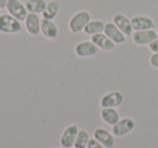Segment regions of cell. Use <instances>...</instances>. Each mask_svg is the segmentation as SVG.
I'll use <instances>...</instances> for the list:
<instances>
[{
    "label": "cell",
    "instance_id": "6da1fadb",
    "mask_svg": "<svg viewBox=\"0 0 158 148\" xmlns=\"http://www.w3.org/2000/svg\"><path fill=\"white\" fill-rule=\"evenodd\" d=\"M91 21V15L87 11H79L75 13L68 21V27L73 34L80 33L85 29L89 22Z\"/></svg>",
    "mask_w": 158,
    "mask_h": 148
},
{
    "label": "cell",
    "instance_id": "7a4b0ae2",
    "mask_svg": "<svg viewBox=\"0 0 158 148\" xmlns=\"http://www.w3.org/2000/svg\"><path fill=\"white\" fill-rule=\"evenodd\" d=\"M22 31L21 21L8 14H0V33L18 34Z\"/></svg>",
    "mask_w": 158,
    "mask_h": 148
},
{
    "label": "cell",
    "instance_id": "3957f363",
    "mask_svg": "<svg viewBox=\"0 0 158 148\" xmlns=\"http://www.w3.org/2000/svg\"><path fill=\"white\" fill-rule=\"evenodd\" d=\"M134 128H135V121L132 118H120V120L115 125L112 126V133L114 134V136L123 137L129 134L130 132H132Z\"/></svg>",
    "mask_w": 158,
    "mask_h": 148
},
{
    "label": "cell",
    "instance_id": "277c9868",
    "mask_svg": "<svg viewBox=\"0 0 158 148\" xmlns=\"http://www.w3.org/2000/svg\"><path fill=\"white\" fill-rule=\"evenodd\" d=\"M123 102V95L120 91H110L105 93L100 100L101 108H116Z\"/></svg>",
    "mask_w": 158,
    "mask_h": 148
},
{
    "label": "cell",
    "instance_id": "5b68a950",
    "mask_svg": "<svg viewBox=\"0 0 158 148\" xmlns=\"http://www.w3.org/2000/svg\"><path fill=\"white\" fill-rule=\"evenodd\" d=\"M74 50L77 56L86 59V57H91L94 56L95 54H98L100 49L91 40H84V41L78 42L75 46Z\"/></svg>",
    "mask_w": 158,
    "mask_h": 148
},
{
    "label": "cell",
    "instance_id": "8992f818",
    "mask_svg": "<svg viewBox=\"0 0 158 148\" xmlns=\"http://www.w3.org/2000/svg\"><path fill=\"white\" fill-rule=\"evenodd\" d=\"M6 9L8 10V13L12 15L13 18H18L19 21H25L28 11L24 3H22L20 0H8L7 7Z\"/></svg>",
    "mask_w": 158,
    "mask_h": 148
},
{
    "label": "cell",
    "instance_id": "52a82bcc",
    "mask_svg": "<svg viewBox=\"0 0 158 148\" xmlns=\"http://www.w3.org/2000/svg\"><path fill=\"white\" fill-rule=\"evenodd\" d=\"M158 38V33L154 29L138 31L132 34V41L138 46H148Z\"/></svg>",
    "mask_w": 158,
    "mask_h": 148
},
{
    "label": "cell",
    "instance_id": "ba28073f",
    "mask_svg": "<svg viewBox=\"0 0 158 148\" xmlns=\"http://www.w3.org/2000/svg\"><path fill=\"white\" fill-rule=\"evenodd\" d=\"M79 132V129L76 124H69L62 132L60 137V144L63 148L74 147L75 141H76L77 134Z\"/></svg>",
    "mask_w": 158,
    "mask_h": 148
},
{
    "label": "cell",
    "instance_id": "9c48e42d",
    "mask_svg": "<svg viewBox=\"0 0 158 148\" xmlns=\"http://www.w3.org/2000/svg\"><path fill=\"white\" fill-rule=\"evenodd\" d=\"M103 33L105 34L115 44L123 43V42L126 41V37H127L113 22L105 23V27H104Z\"/></svg>",
    "mask_w": 158,
    "mask_h": 148
},
{
    "label": "cell",
    "instance_id": "30bf717a",
    "mask_svg": "<svg viewBox=\"0 0 158 148\" xmlns=\"http://www.w3.org/2000/svg\"><path fill=\"white\" fill-rule=\"evenodd\" d=\"M93 137L106 148H114L115 136L112 132L104 128H97L93 132Z\"/></svg>",
    "mask_w": 158,
    "mask_h": 148
},
{
    "label": "cell",
    "instance_id": "8fae6325",
    "mask_svg": "<svg viewBox=\"0 0 158 148\" xmlns=\"http://www.w3.org/2000/svg\"><path fill=\"white\" fill-rule=\"evenodd\" d=\"M25 29L31 36H37L40 34L41 18L36 13H28L25 18Z\"/></svg>",
    "mask_w": 158,
    "mask_h": 148
},
{
    "label": "cell",
    "instance_id": "7c38bea8",
    "mask_svg": "<svg viewBox=\"0 0 158 148\" xmlns=\"http://www.w3.org/2000/svg\"><path fill=\"white\" fill-rule=\"evenodd\" d=\"M40 34H42L44 37H46L47 39H55L59 36L60 31L56 24L53 22V20L42 18L41 26H40Z\"/></svg>",
    "mask_w": 158,
    "mask_h": 148
},
{
    "label": "cell",
    "instance_id": "4fadbf2b",
    "mask_svg": "<svg viewBox=\"0 0 158 148\" xmlns=\"http://www.w3.org/2000/svg\"><path fill=\"white\" fill-rule=\"evenodd\" d=\"M131 24L133 31H146V29H154L155 24L151 18L145 15H136L131 18Z\"/></svg>",
    "mask_w": 158,
    "mask_h": 148
},
{
    "label": "cell",
    "instance_id": "5bb4252c",
    "mask_svg": "<svg viewBox=\"0 0 158 148\" xmlns=\"http://www.w3.org/2000/svg\"><path fill=\"white\" fill-rule=\"evenodd\" d=\"M90 40L100 50H103V51H110L116 46L104 33H99V34H95V35H92Z\"/></svg>",
    "mask_w": 158,
    "mask_h": 148
},
{
    "label": "cell",
    "instance_id": "9a60e30c",
    "mask_svg": "<svg viewBox=\"0 0 158 148\" xmlns=\"http://www.w3.org/2000/svg\"><path fill=\"white\" fill-rule=\"evenodd\" d=\"M113 23H114L126 36L132 35L133 28H132L131 20H129L126 15H123V14H121V13L115 14L114 18H113Z\"/></svg>",
    "mask_w": 158,
    "mask_h": 148
},
{
    "label": "cell",
    "instance_id": "2e32d148",
    "mask_svg": "<svg viewBox=\"0 0 158 148\" xmlns=\"http://www.w3.org/2000/svg\"><path fill=\"white\" fill-rule=\"evenodd\" d=\"M100 116L103 122L110 126L115 125L120 120V115L116 110V108H102L100 111Z\"/></svg>",
    "mask_w": 158,
    "mask_h": 148
},
{
    "label": "cell",
    "instance_id": "e0dca14e",
    "mask_svg": "<svg viewBox=\"0 0 158 148\" xmlns=\"http://www.w3.org/2000/svg\"><path fill=\"white\" fill-rule=\"evenodd\" d=\"M60 10V3L56 0H51L47 2V6L42 12V18L47 20H54L55 16L57 15V12Z\"/></svg>",
    "mask_w": 158,
    "mask_h": 148
},
{
    "label": "cell",
    "instance_id": "ac0fdd59",
    "mask_svg": "<svg viewBox=\"0 0 158 148\" xmlns=\"http://www.w3.org/2000/svg\"><path fill=\"white\" fill-rule=\"evenodd\" d=\"M104 27H105V23L101 20H92L87 24V26L85 27L84 31L86 35L92 36L95 34L103 33Z\"/></svg>",
    "mask_w": 158,
    "mask_h": 148
},
{
    "label": "cell",
    "instance_id": "d6986e66",
    "mask_svg": "<svg viewBox=\"0 0 158 148\" xmlns=\"http://www.w3.org/2000/svg\"><path fill=\"white\" fill-rule=\"evenodd\" d=\"M46 6H47L46 0H27L26 2H25V7H26L28 13H36V14L42 13Z\"/></svg>",
    "mask_w": 158,
    "mask_h": 148
},
{
    "label": "cell",
    "instance_id": "ffe728a7",
    "mask_svg": "<svg viewBox=\"0 0 158 148\" xmlns=\"http://www.w3.org/2000/svg\"><path fill=\"white\" fill-rule=\"evenodd\" d=\"M90 134L88 131L86 130H79L78 134H77L76 141L74 144V148H87L88 143L90 141Z\"/></svg>",
    "mask_w": 158,
    "mask_h": 148
},
{
    "label": "cell",
    "instance_id": "44dd1931",
    "mask_svg": "<svg viewBox=\"0 0 158 148\" xmlns=\"http://www.w3.org/2000/svg\"><path fill=\"white\" fill-rule=\"evenodd\" d=\"M87 148H106V147L102 145L100 142H98L94 137H91L90 141H89V143H88Z\"/></svg>",
    "mask_w": 158,
    "mask_h": 148
},
{
    "label": "cell",
    "instance_id": "7402d4cb",
    "mask_svg": "<svg viewBox=\"0 0 158 148\" xmlns=\"http://www.w3.org/2000/svg\"><path fill=\"white\" fill-rule=\"evenodd\" d=\"M149 64H151L152 67L158 69V52L153 53L151 55V57H149Z\"/></svg>",
    "mask_w": 158,
    "mask_h": 148
},
{
    "label": "cell",
    "instance_id": "603a6c76",
    "mask_svg": "<svg viewBox=\"0 0 158 148\" xmlns=\"http://www.w3.org/2000/svg\"><path fill=\"white\" fill-rule=\"evenodd\" d=\"M148 49L152 51L153 53H156L158 52V38L156 40H154L152 43L148 44Z\"/></svg>",
    "mask_w": 158,
    "mask_h": 148
},
{
    "label": "cell",
    "instance_id": "cb8c5ba5",
    "mask_svg": "<svg viewBox=\"0 0 158 148\" xmlns=\"http://www.w3.org/2000/svg\"><path fill=\"white\" fill-rule=\"evenodd\" d=\"M8 0H0V9H6Z\"/></svg>",
    "mask_w": 158,
    "mask_h": 148
},
{
    "label": "cell",
    "instance_id": "d4e9b609",
    "mask_svg": "<svg viewBox=\"0 0 158 148\" xmlns=\"http://www.w3.org/2000/svg\"><path fill=\"white\" fill-rule=\"evenodd\" d=\"M0 14H1V9H0Z\"/></svg>",
    "mask_w": 158,
    "mask_h": 148
},
{
    "label": "cell",
    "instance_id": "484cf974",
    "mask_svg": "<svg viewBox=\"0 0 158 148\" xmlns=\"http://www.w3.org/2000/svg\"><path fill=\"white\" fill-rule=\"evenodd\" d=\"M67 148H74V147H67Z\"/></svg>",
    "mask_w": 158,
    "mask_h": 148
},
{
    "label": "cell",
    "instance_id": "4316f807",
    "mask_svg": "<svg viewBox=\"0 0 158 148\" xmlns=\"http://www.w3.org/2000/svg\"><path fill=\"white\" fill-rule=\"evenodd\" d=\"M157 33H158V31H157Z\"/></svg>",
    "mask_w": 158,
    "mask_h": 148
}]
</instances>
